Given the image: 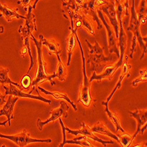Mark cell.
<instances>
[{
    "mask_svg": "<svg viewBox=\"0 0 147 147\" xmlns=\"http://www.w3.org/2000/svg\"><path fill=\"white\" fill-rule=\"evenodd\" d=\"M91 130L92 131V132H96V133H99L101 134H104L105 135L107 136H108L109 137H111L118 142H119V140L118 138V136H117L116 135L114 134L111 131H110L106 126L105 124L102 123L101 122H98L94 125L92 128H91Z\"/></svg>",
    "mask_w": 147,
    "mask_h": 147,
    "instance_id": "cell-21",
    "label": "cell"
},
{
    "mask_svg": "<svg viewBox=\"0 0 147 147\" xmlns=\"http://www.w3.org/2000/svg\"><path fill=\"white\" fill-rule=\"evenodd\" d=\"M32 1H30V0H21V1H18L17 4H22V5L25 8L26 11H27V8L28 6L30 5Z\"/></svg>",
    "mask_w": 147,
    "mask_h": 147,
    "instance_id": "cell-34",
    "label": "cell"
},
{
    "mask_svg": "<svg viewBox=\"0 0 147 147\" xmlns=\"http://www.w3.org/2000/svg\"><path fill=\"white\" fill-rule=\"evenodd\" d=\"M60 107L58 108L54 109L50 111V117L45 121H42L41 119L38 118L37 120V127L40 131H42L44 125L48 124L50 122H54L58 118H59L61 116H63L64 118L68 117V111L69 107L64 101L59 102Z\"/></svg>",
    "mask_w": 147,
    "mask_h": 147,
    "instance_id": "cell-9",
    "label": "cell"
},
{
    "mask_svg": "<svg viewBox=\"0 0 147 147\" xmlns=\"http://www.w3.org/2000/svg\"><path fill=\"white\" fill-rule=\"evenodd\" d=\"M128 113L131 117L136 118L138 122L137 131L135 132L132 136L133 138L135 139L138 133L143 135L145 130L146 129L147 111L146 109H137L135 112L128 111Z\"/></svg>",
    "mask_w": 147,
    "mask_h": 147,
    "instance_id": "cell-13",
    "label": "cell"
},
{
    "mask_svg": "<svg viewBox=\"0 0 147 147\" xmlns=\"http://www.w3.org/2000/svg\"><path fill=\"white\" fill-rule=\"evenodd\" d=\"M57 59L58 64L56 68V70L54 72L57 76V78H58L61 81H64L65 80L67 75V69L65 65L63 64V61H61L60 56L58 57Z\"/></svg>",
    "mask_w": 147,
    "mask_h": 147,
    "instance_id": "cell-24",
    "label": "cell"
},
{
    "mask_svg": "<svg viewBox=\"0 0 147 147\" xmlns=\"http://www.w3.org/2000/svg\"><path fill=\"white\" fill-rule=\"evenodd\" d=\"M118 138L119 140V143L122 147H129L134 140L132 136L125 132L121 136H118Z\"/></svg>",
    "mask_w": 147,
    "mask_h": 147,
    "instance_id": "cell-28",
    "label": "cell"
},
{
    "mask_svg": "<svg viewBox=\"0 0 147 147\" xmlns=\"http://www.w3.org/2000/svg\"><path fill=\"white\" fill-rule=\"evenodd\" d=\"M18 100V97L14 96L13 95H9L8 100L6 101L5 104L3 108L0 110V117L5 116L7 118L9 127L11 126V121L14 119L13 111L14 107L16 102Z\"/></svg>",
    "mask_w": 147,
    "mask_h": 147,
    "instance_id": "cell-16",
    "label": "cell"
},
{
    "mask_svg": "<svg viewBox=\"0 0 147 147\" xmlns=\"http://www.w3.org/2000/svg\"><path fill=\"white\" fill-rule=\"evenodd\" d=\"M30 39H31L34 42V44L36 47V50H37V59L38 63L37 72H36L35 78L32 81L31 85V90L29 92V94H31V93L35 90V87L38 84H41L42 82H44L46 81H50L51 86H54V85H56V82L53 80V79L54 78H57V76L55 72L53 74L50 75L47 74L46 71V63L45 62L43 58L41 41H38L34 37V36L32 34H31L30 36Z\"/></svg>",
    "mask_w": 147,
    "mask_h": 147,
    "instance_id": "cell-1",
    "label": "cell"
},
{
    "mask_svg": "<svg viewBox=\"0 0 147 147\" xmlns=\"http://www.w3.org/2000/svg\"><path fill=\"white\" fill-rule=\"evenodd\" d=\"M97 14L98 17L102 20V21L104 23V25L107 28V35H108V48L110 54H112L113 53H114L117 54L118 58H120V53L119 50L118 49V44H117V40L118 39L116 38L114 30L113 29V28L110 26L109 24L106 21L102 11L98 8L97 9Z\"/></svg>",
    "mask_w": 147,
    "mask_h": 147,
    "instance_id": "cell-8",
    "label": "cell"
},
{
    "mask_svg": "<svg viewBox=\"0 0 147 147\" xmlns=\"http://www.w3.org/2000/svg\"><path fill=\"white\" fill-rule=\"evenodd\" d=\"M132 147H146V142H144L142 144H139L136 145H134Z\"/></svg>",
    "mask_w": 147,
    "mask_h": 147,
    "instance_id": "cell-35",
    "label": "cell"
},
{
    "mask_svg": "<svg viewBox=\"0 0 147 147\" xmlns=\"http://www.w3.org/2000/svg\"><path fill=\"white\" fill-rule=\"evenodd\" d=\"M132 5L131 7V18L130 20L129 26L127 28L128 31H131L133 34L134 36L132 38H136L137 42L140 45L141 48L142 50V55L141 57V60H142L146 53V37L143 38L141 36L140 32V27L141 23L138 20L137 13L135 9V1L132 0Z\"/></svg>",
    "mask_w": 147,
    "mask_h": 147,
    "instance_id": "cell-4",
    "label": "cell"
},
{
    "mask_svg": "<svg viewBox=\"0 0 147 147\" xmlns=\"http://www.w3.org/2000/svg\"><path fill=\"white\" fill-rule=\"evenodd\" d=\"M32 83V80L31 77L27 74L24 76L21 81V87L22 89H27L30 87H31V85Z\"/></svg>",
    "mask_w": 147,
    "mask_h": 147,
    "instance_id": "cell-31",
    "label": "cell"
},
{
    "mask_svg": "<svg viewBox=\"0 0 147 147\" xmlns=\"http://www.w3.org/2000/svg\"><path fill=\"white\" fill-rule=\"evenodd\" d=\"M39 1V0H36L33 5L31 4L28 6L27 8V14L26 16V22L24 24V26H21L18 32L21 34V37L22 40L30 38V36L32 34V32L34 31H37L36 26L35 24V15L32 13L33 9H35L36 5Z\"/></svg>",
    "mask_w": 147,
    "mask_h": 147,
    "instance_id": "cell-5",
    "label": "cell"
},
{
    "mask_svg": "<svg viewBox=\"0 0 147 147\" xmlns=\"http://www.w3.org/2000/svg\"><path fill=\"white\" fill-rule=\"evenodd\" d=\"M17 10L18 8H12L7 4H3L0 2V12L1 13V14H0V17L3 16L8 22H11L13 18H22L26 20V17L19 14L17 13Z\"/></svg>",
    "mask_w": 147,
    "mask_h": 147,
    "instance_id": "cell-18",
    "label": "cell"
},
{
    "mask_svg": "<svg viewBox=\"0 0 147 147\" xmlns=\"http://www.w3.org/2000/svg\"><path fill=\"white\" fill-rule=\"evenodd\" d=\"M108 3V1H85L80 11L84 14L87 16L92 17L93 20L96 21L98 30H101L102 28V25L100 21V20L97 14V9L100 6L104 5Z\"/></svg>",
    "mask_w": 147,
    "mask_h": 147,
    "instance_id": "cell-7",
    "label": "cell"
},
{
    "mask_svg": "<svg viewBox=\"0 0 147 147\" xmlns=\"http://www.w3.org/2000/svg\"><path fill=\"white\" fill-rule=\"evenodd\" d=\"M9 69L3 67H0V83L1 84H13L15 86L19 87V89L22 90L20 84L12 81L8 77Z\"/></svg>",
    "mask_w": 147,
    "mask_h": 147,
    "instance_id": "cell-26",
    "label": "cell"
},
{
    "mask_svg": "<svg viewBox=\"0 0 147 147\" xmlns=\"http://www.w3.org/2000/svg\"><path fill=\"white\" fill-rule=\"evenodd\" d=\"M37 89L40 90L42 92L44 93L45 94L52 95L53 96H54L55 98V99H58V100H59V99H63V100H66L68 102H69L72 105V107H73L74 109V110H75L76 111H77V107L76 105L74 103V102H72L69 99V98L68 97V96L66 94H64V93L60 92H58V91H57V92H50V91H48L47 90H45L43 88H41V87H38V86L37 87Z\"/></svg>",
    "mask_w": 147,
    "mask_h": 147,
    "instance_id": "cell-23",
    "label": "cell"
},
{
    "mask_svg": "<svg viewBox=\"0 0 147 147\" xmlns=\"http://www.w3.org/2000/svg\"><path fill=\"white\" fill-rule=\"evenodd\" d=\"M71 31H72L75 34L76 40H77L79 46L80 47V50L81 51V54H82V63H83V65H82V72H83V82L82 84V88L80 91V97L78 100V102H81L83 105L86 107H88L91 105V102L93 101L91 95V92H90V88H91V83L90 82V81L87 77V74H86V68H85V57H84V51H83V49L82 47L81 43L80 41V39L78 36L77 35V30L78 28H74V30H71L69 29Z\"/></svg>",
    "mask_w": 147,
    "mask_h": 147,
    "instance_id": "cell-3",
    "label": "cell"
},
{
    "mask_svg": "<svg viewBox=\"0 0 147 147\" xmlns=\"http://www.w3.org/2000/svg\"><path fill=\"white\" fill-rule=\"evenodd\" d=\"M85 41L90 50L87 63L91 64L92 71H101V69L105 67L107 62L113 59V57L111 55L109 57H105L104 54V47H101L97 41H95L94 45H92L87 40Z\"/></svg>",
    "mask_w": 147,
    "mask_h": 147,
    "instance_id": "cell-2",
    "label": "cell"
},
{
    "mask_svg": "<svg viewBox=\"0 0 147 147\" xmlns=\"http://www.w3.org/2000/svg\"><path fill=\"white\" fill-rule=\"evenodd\" d=\"M128 56L126 55L125 56V60L124 61V63H123V64H122V72H121V74L120 77H119V81H118V83L117 84L115 87L114 88V89L112 91L111 94H110V95H109V96L107 98V101L105 102L107 104H108L109 101H110V100L111 99V98L113 97V96L114 95V94H115L116 91L118 89H120V88L121 87L122 81V80H124V78L126 76H127V78H129L130 77V74L129 73V71L132 68V66L128 64Z\"/></svg>",
    "mask_w": 147,
    "mask_h": 147,
    "instance_id": "cell-19",
    "label": "cell"
},
{
    "mask_svg": "<svg viewBox=\"0 0 147 147\" xmlns=\"http://www.w3.org/2000/svg\"><path fill=\"white\" fill-rule=\"evenodd\" d=\"M5 97H6V95L5 94L3 95L1 93V92H0V107H1L6 102V101L5 100ZM7 122H8L7 120L3 122H0V126H5V125Z\"/></svg>",
    "mask_w": 147,
    "mask_h": 147,
    "instance_id": "cell-33",
    "label": "cell"
},
{
    "mask_svg": "<svg viewBox=\"0 0 147 147\" xmlns=\"http://www.w3.org/2000/svg\"><path fill=\"white\" fill-rule=\"evenodd\" d=\"M59 123L61 125V127H62V129H63V142H61L59 144L58 147H64V146L66 144V132H65V126L64 125V123L62 121V119H61V118H59Z\"/></svg>",
    "mask_w": 147,
    "mask_h": 147,
    "instance_id": "cell-32",
    "label": "cell"
},
{
    "mask_svg": "<svg viewBox=\"0 0 147 147\" xmlns=\"http://www.w3.org/2000/svg\"><path fill=\"white\" fill-rule=\"evenodd\" d=\"M67 42H68V46H67V53H68V62H67V65L69 66L70 65L71 59V57L73 53L74 49L75 48V46L76 45V38L74 33L72 31L69 34L68 38L67 39Z\"/></svg>",
    "mask_w": 147,
    "mask_h": 147,
    "instance_id": "cell-25",
    "label": "cell"
},
{
    "mask_svg": "<svg viewBox=\"0 0 147 147\" xmlns=\"http://www.w3.org/2000/svg\"><path fill=\"white\" fill-rule=\"evenodd\" d=\"M102 104L104 106H105V112L107 113L109 119L111 120L112 122V123L115 125L116 128V131L118 132V131H121L123 133H125L124 129L122 128L121 124H120V120L119 118L118 115L117 114H115L111 111H109V109L108 108V104L106 103L105 102H102Z\"/></svg>",
    "mask_w": 147,
    "mask_h": 147,
    "instance_id": "cell-22",
    "label": "cell"
},
{
    "mask_svg": "<svg viewBox=\"0 0 147 147\" xmlns=\"http://www.w3.org/2000/svg\"><path fill=\"white\" fill-rule=\"evenodd\" d=\"M66 144H77L82 147H95L87 140V138L84 136H81L78 138H76L73 140H66Z\"/></svg>",
    "mask_w": 147,
    "mask_h": 147,
    "instance_id": "cell-27",
    "label": "cell"
},
{
    "mask_svg": "<svg viewBox=\"0 0 147 147\" xmlns=\"http://www.w3.org/2000/svg\"><path fill=\"white\" fill-rule=\"evenodd\" d=\"M121 65H122L117 63L115 65L107 66L106 67H105L103 73L98 76L96 75V72L92 71V75L90 80H89L90 82L91 83V82L94 80H97L98 82H101L102 81V80L103 79H108L109 81H111L114 73Z\"/></svg>",
    "mask_w": 147,
    "mask_h": 147,
    "instance_id": "cell-15",
    "label": "cell"
},
{
    "mask_svg": "<svg viewBox=\"0 0 147 147\" xmlns=\"http://www.w3.org/2000/svg\"><path fill=\"white\" fill-rule=\"evenodd\" d=\"M0 138H5L11 140L20 147H25L29 144L35 142H52V140L51 139L38 140L32 138L30 137V134L28 132L26 129H24L21 132L16 135H14V136H7V135H4L0 133Z\"/></svg>",
    "mask_w": 147,
    "mask_h": 147,
    "instance_id": "cell-6",
    "label": "cell"
},
{
    "mask_svg": "<svg viewBox=\"0 0 147 147\" xmlns=\"http://www.w3.org/2000/svg\"><path fill=\"white\" fill-rule=\"evenodd\" d=\"M145 0L142 1L140 11L138 13H137L138 20L141 24V22L145 23L146 21V9L145 8Z\"/></svg>",
    "mask_w": 147,
    "mask_h": 147,
    "instance_id": "cell-29",
    "label": "cell"
},
{
    "mask_svg": "<svg viewBox=\"0 0 147 147\" xmlns=\"http://www.w3.org/2000/svg\"><path fill=\"white\" fill-rule=\"evenodd\" d=\"M40 40L41 41L42 45L46 46L48 50L49 55H51L52 54H55L57 57L60 56V53L61 50L59 49V44L57 43L54 40H47L42 35H40Z\"/></svg>",
    "mask_w": 147,
    "mask_h": 147,
    "instance_id": "cell-20",
    "label": "cell"
},
{
    "mask_svg": "<svg viewBox=\"0 0 147 147\" xmlns=\"http://www.w3.org/2000/svg\"><path fill=\"white\" fill-rule=\"evenodd\" d=\"M74 25H76L75 28L82 27L86 30L90 34L92 35H95L94 27L92 22L88 16L84 14L81 11L76 16V18L74 21Z\"/></svg>",
    "mask_w": 147,
    "mask_h": 147,
    "instance_id": "cell-14",
    "label": "cell"
},
{
    "mask_svg": "<svg viewBox=\"0 0 147 147\" xmlns=\"http://www.w3.org/2000/svg\"><path fill=\"white\" fill-rule=\"evenodd\" d=\"M4 31V28L3 26L0 27V34H3Z\"/></svg>",
    "mask_w": 147,
    "mask_h": 147,
    "instance_id": "cell-36",
    "label": "cell"
},
{
    "mask_svg": "<svg viewBox=\"0 0 147 147\" xmlns=\"http://www.w3.org/2000/svg\"><path fill=\"white\" fill-rule=\"evenodd\" d=\"M146 71H147L146 69H142V70L140 71V76H139L138 78L134 80L132 83V85L133 87H137L138 83H140V82H146V80H147V77H146L147 72Z\"/></svg>",
    "mask_w": 147,
    "mask_h": 147,
    "instance_id": "cell-30",
    "label": "cell"
},
{
    "mask_svg": "<svg viewBox=\"0 0 147 147\" xmlns=\"http://www.w3.org/2000/svg\"><path fill=\"white\" fill-rule=\"evenodd\" d=\"M65 131H67V132L69 134H71L74 136H77L78 135L81 134L83 136L92 139L94 141H96L101 143L105 147H106L107 144H114V142L113 141H104L101 139H100L99 138H98L96 136H95V135L93 134L92 131L91 130V128H90L85 122H82V128L80 130H72L68 127H65Z\"/></svg>",
    "mask_w": 147,
    "mask_h": 147,
    "instance_id": "cell-12",
    "label": "cell"
},
{
    "mask_svg": "<svg viewBox=\"0 0 147 147\" xmlns=\"http://www.w3.org/2000/svg\"><path fill=\"white\" fill-rule=\"evenodd\" d=\"M118 21L119 24V44L118 47L120 48V53H121V57L118 61V63L121 65H122L123 63V58H124V54L125 51L127 48V35L124 31L123 26H122V17H117Z\"/></svg>",
    "mask_w": 147,
    "mask_h": 147,
    "instance_id": "cell-17",
    "label": "cell"
},
{
    "mask_svg": "<svg viewBox=\"0 0 147 147\" xmlns=\"http://www.w3.org/2000/svg\"><path fill=\"white\" fill-rule=\"evenodd\" d=\"M106 4L107 5H101L98 9L101 11H102L104 13H105L108 17L110 22H111V25L113 26L116 38L118 39L119 38V24L118 21L116 11H115V1H109Z\"/></svg>",
    "mask_w": 147,
    "mask_h": 147,
    "instance_id": "cell-10",
    "label": "cell"
},
{
    "mask_svg": "<svg viewBox=\"0 0 147 147\" xmlns=\"http://www.w3.org/2000/svg\"><path fill=\"white\" fill-rule=\"evenodd\" d=\"M3 88L5 90V95H13L14 96H17V97L29 98L38 100L43 101L48 104H51V100L46 99L45 98L41 96L40 95L39 91H38L37 88L36 89V92H37L38 94V96L33 95L30 94H26L25 92H24L21 91V90L17 88L16 86H15L14 85H13V84H9L8 86H5V85H4Z\"/></svg>",
    "mask_w": 147,
    "mask_h": 147,
    "instance_id": "cell-11",
    "label": "cell"
}]
</instances>
